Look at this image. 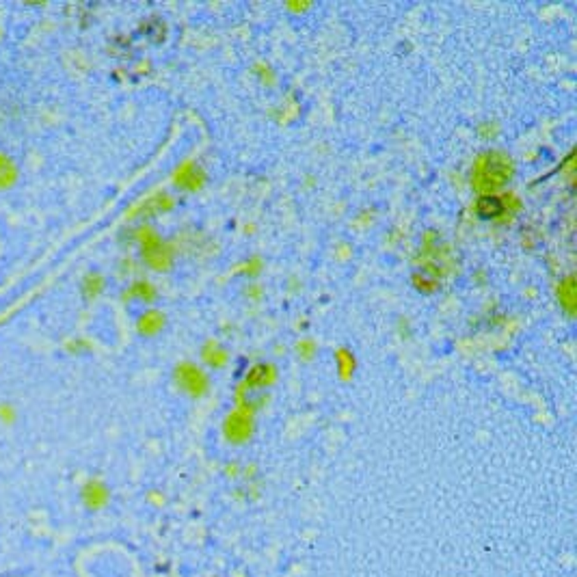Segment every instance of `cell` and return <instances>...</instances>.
<instances>
[{
  "label": "cell",
  "instance_id": "cell-1",
  "mask_svg": "<svg viewBox=\"0 0 577 577\" xmlns=\"http://www.w3.org/2000/svg\"><path fill=\"white\" fill-rule=\"evenodd\" d=\"M515 175V165L502 151H486L476 160L472 169V184L482 193H493L502 188Z\"/></svg>",
  "mask_w": 577,
  "mask_h": 577
},
{
  "label": "cell",
  "instance_id": "cell-2",
  "mask_svg": "<svg viewBox=\"0 0 577 577\" xmlns=\"http://www.w3.org/2000/svg\"><path fill=\"white\" fill-rule=\"evenodd\" d=\"M137 240L141 245V257L153 271H167L171 266V249L167 242L153 232L151 227H141L137 232Z\"/></svg>",
  "mask_w": 577,
  "mask_h": 577
},
{
  "label": "cell",
  "instance_id": "cell-3",
  "mask_svg": "<svg viewBox=\"0 0 577 577\" xmlns=\"http://www.w3.org/2000/svg\"><path fill=\"white\" fill-rule=\"evenodd\" d=\"M253 430H255V419H253L251 403L238 400V407L225 417V424H223V433H225L227 441L245 443L253 437Z\"/></svg>",
  "mask_w": 577,
  "mask_h": 577
},
{
  "label": "cell",
  "instance_id": "cell-4",
  "mask_svg": "<svg viewBox=\"0 0 577 577\" xmlns=\"http://www.w3.org/2000/svg\"><path fill=\"white\" fill-rule=\"evenodd\" d=\"M175 383L180 385L182 391H186L193 398H202L208 394L210 389V376L206 370H202L199 366L184 361L175 368Z\"/></svg>",
  "mask_w": 577,
  "mask_h": 577
},
{
  "label": "cell",
  "instance_id": "cell-5",
  "mask_svg": "<svg viewBox=\"0 0 577 577\" xmlns=\"http://www.w3.org/2000/svg\"><path fill=\"white\" fill-rule=\"evenodd\" d=\"M273 381H275V368L271 364L260 361V364L249 368V372L245 376V383H242L240 389H238V396H245L249 391H260L264 387L273 385Z\"/></svg>",
  "mask_w": 577,
  "mask_h": 577
},
{
  "label": "cell",
  "instance_id": "cell-6",
  "mask_svg": "<svg viewBox=\"0 0 577 577\" xmlns=\"http://www.w3.org/2000/svg\"><path fill=\"white\" fill-rule=\"evenodd\" d=\"M506 212V202L502 197L489 193V195H482L478 202H476V214L484 220L489 218H500L502 214Z\"/></svg>",
  "mask_w": 577,
  "mask_h": 577
},
{
  "label": "cell",
  "instance_id": "cell-7",
  "mask_svg": "<svg viewBox=\"0 0 577 577\" xmlns=\"http://www.w3.org/2000/svg\"><path fill=\"white\" fill-rule=\"evenodd\" d=\"M204 180H206L204 171L199 169V167H195L193 163H186L180 171L175 173V184L182 186V188H188V190L202 188V186H204Z\"/></svg>",
  "mask_w": 577,
  "mask_h": 577
},
{
  "label": "cell",
  "instance_id": "cell-8",
  "mask_svg": "<svg viewBox=\"0 0 577 577\" xmlns=\"http://www.w3.org/2000/svg\"><path fill=\"white\" fill-rule=\"evenodd\" d=\"M17 177H20V169L15 160L0 151V190L13 188L17 184Z\"/></svg>",
  "mask_w": 577,
  "mask_h": 577
},
{
  "label": "cell",
  "instance_id": "cell-9",
  "mask_svg": "<svg viewBox=\"0 0 577 577\" xmlns=\"http://www.w3.org/2000/svg\"><path fill=\"white\" fill-rule=\"evenodd\" d=\"M163 327H165V316L160 312H153V309L151 312H145L139 318V324H137L141 336H147V338H153L156 333H160Z\"/></svg>",
  "mask_w": 577,
  "mask_h": 577
},
{
  "label": "cell",
  "instance_id": "cell-10",
  "mask_svg": "<svg viewBox=\"0 0 577 577\" xmlns=\"http://www.w3.org/2000/svg\"><path fill=\"white\" fill-rule=\"evenodd\" d=\"M202 357H204V361H206L210 368H214V370H218V368H225V366H227V361H230V354H227V350H225V348H220L216 342H208V344L202 348Z\"/></svg>",
  "mask_w": 577,
  "mask_h": 577
},
{
  "label": "cell",
  "instance_id": "cell-11",
  "mask_svg": "<svg viewBox=\"0 0 577 577\" xmlns=\"http://www.w3.org/2000/svg\"><path fill=\"white\" fill-rule=\"evenodd\" d=\"M558 299H560V305L564 307V312L569 316H575V307H577V301H575V277H567L558 285Z\"/></svg>",
  "mask_w": 577,
  "mask_h": 577
},
{
  "label": "cell",
  "instance_id": "cell-12",
  "mask_svg": "<svg viewBox=\"0 0 577 577\" xmlns=\"http://www.w3.org/2000/svg\"><path fill=\"white\" fill-rule=\"evenodd\" d=\"M171 208H173V199H171V197H167V195H156V197L147 199V202L141 206L139 214H141V216H156V214H163V212H167V210H171Z\"/></svg>",
  "mask_w": 577,
  "mask_h": 577
},
{
  "label": "cell",
  "instance_id": "cell-13",
  "mask_svg": "<svg viewBox=\"0 0 577 577\" xmlns=\"http://www.w3.org/2000/svg\"><path fill=\"white\" fill-rule=\"evenodd\" d=\"M104 285H106V281H104V277L100 275V273H89L84 279H82V297L87 299V301H93V299H98L100 294H102V290H104Z\"/></svg>",
  "mask_w": 577,
  "mask_h": 577
},
{
  "label": "cell",
  "instance_id": "cell-14",
  "mask_svg": "<svg viewBox=\"0 0 577 577\" xmlns=\"http://www.w3.org/2000/svg\"><path fill=\"white\" fill-rule=\"evenodd\" d=\"M126 299H135V301H145V303H151L156 299V290H153V285L149 281H135L128 290H126Z\"/></svg>",
  "mask_w": 577,
  "mask_h": 577
},
{
  "label": "cell",
  "instance_id": "cell-15",
  "mask_svg": "<svg viewBox=\"0 0 577 577\" xmlns=\"http://www.w3.org/2000/svg\"><path fill=\"white\" fill-rule=\"evenodd\" d=\"M336 364H338V372H340V376L344 381L352 379L354 368H357V361H354V354L348 348H340L336 352Z\"/></svg>",
  "mask_w": 577,
  "mask_h": 577
},
{
  "label": "cell",
  "instance_id": "cell-16",
  "mask_svg": "<svg viewBox=\"0 0 577 577\" xmlns=\"http://www.w3.org/2000/svg\"><path fill=\"white\" fill-rule=\"evenodd\" d=\"M87 495H89V500H91L93 506H98V504H102L106 500V489H104V486H100V484H91L87 489Z\"/></svg>",
  "mask_w": 577,
  "mask_h": 577
},
{
  "label": "cell",
  "instance_id": "cell-17",
  "mask_svg": "<svg viewBox=\"0 0 577 577\" xmlns=\"http://www.w3.org/2000/svg\"><path fill=\"white\" fill-rule=\"evenodd\" d=\"M297 350H299V357H303V359H312L314 352H316V344L309 342V340H303V342L297 344Z\"/></svg>",
  "mask_w": 577,
  "mask_h": 577
}]
</instances>
